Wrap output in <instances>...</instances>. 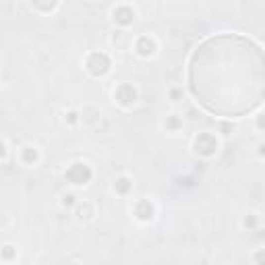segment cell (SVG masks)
Instances as JSON below:
<instances>
[{"mask_svg": "<svg viewBox=\"0 0 265 265\" xmlns=\"http://www.w3.org/2000/svg\"><path fill=\"white\" fill-rule=\"evenodd\" d=\"M110 56L106 52H91L85 60V68L91 77H104L108 71H110Z\"/></svg>", "mask_w": 265, "mask_h": 265, "instance_id": "obj_1", "label": "cell"}, {"mask_svg": "<svg viewBox=\"0 0 265 265\" xmlns=\"http://www.w3.org/2000/svg\"><path fill=\"white\" fill-rule=\"evenodd\" d=\"M193 147H195V152H197L199 156H203V158H212V156H215V152H217V147H220V143H217V139H215V135H213V133L203 131V133H199L197 137H195Z\"/></svg>", "mask_w": 265, "mask_h": 265, "instance_id": "obj_2", "label": "cell"}, {"mask_svg": "<svg viewBox=\"0 0 265 265\" xmlns=\"http://www.w3.org/2000/svg\"><path fill=\"white\" fill-rule=\"evenodd\" d=\"M64 176H66V180L71 182V184H75V187H83V184H87V182L91 180L94 172H91V168H89L87 164L75 162V164L68 166V170H66Z\"/></svg>", "mask_w": 265, "mask_h": 265, "instance_id": "obj_3", "label": "cell"}, {"mask_svg": "<svg viewBox=\"0 0 265 265\" xmlns=\"http://www.w3.org/2000/svg\"><path fill=\"white\" fill-rule=\"evenodd\" d=\"M114 100H116L120 106L129 108L137 102V89L133 83H120L116 89H114Z\"/></svg>", "mask_w": 265, "mask_h": 265, "instance_id": "obj_4", "label": "cell"}, {"mask_svg": "<svg viewBox=\"0 0 265 265\" xmlns=\"http://www.w3.org/2000/svg\"><path fill=\"white\" fill-rule=\"evenodd\" d=\"M133 215L139 222H152L154 215H156V205L149 199H139L133 207Z\"/></svg>", "mask_w": 265, "mask_h": 265, "instance_id": "obj_5", "label": "cell"}, {"mask_svg": "<svg viewBox=\"0 0 265 265\" xmlns=\"http://www.w3.org/2000/svg\"><path fill=\"white\" fill-rule=\"evenodd\" d=\"M135 17H137V13H135V8L131 4H116L112 8V19L122 27L131 25V23L135 21Z\"/></svg>", "mask_w": 265, "mask_h": 265, "instance_id": "obj_6", "label": "cell"}, {"mask_svg": "<svg viewBox=\"0 0 265 265\" xmlns=\"http://www.w3.org/2000/svg\"><path fill=\"white\" fill-rule=\"evenodd\" d=\"M158 50V44L152 36H139L135 40V52L143 56V58H149V56H154Z\"/></svg>", "mask_w": 265, "mask_h": 265, "instance_id": "obj_7", "label": "cell"}, {"mask_svg": "<svg viewBox=\"0 0 265 265\" xmlns=\"http://www.w3.org/2000/svg\"><path fill=\"white\" fill-rule=\"evenodd\" d=\"M77 217L81 222H89L91 217L96 215V207H94V203L91 201H83V203H77Z\"/></svg>", "mask_w": 265, "mask_h": 265, "instance_id": "obj_8", "label": "cell"}, {"mask_svg": "<svg viewBox=\"0 0 265 265\" xmlns=\"http://www.w3.org/2000/svg\"><path fill=\"white\" fill-rule=\"evenodd\" d=\"M21 159H23V164H27V166L38 164V159H40L38 149H36V147H31V145H25V147L21 149Z\"/></svg>", "mask_w": 265, "mask_h": 265, "instance_id": "obj_9", "label": "cell"}, {"mask_svg": "<svg viewBox=\"0 0 265 265\" xmlns=\"http://www.w3.org/2000/svg\"><path fill=\"white\" fill-rule=\"evenodd\" d=\"M114 189H116L120 195H126V193L133 189V182H131V178L120 176V178H116V182H114Z\"/></svg>", "mask_w": 265, "mask_h": 265, "instance_id": "obj_10", "label": "cell"}, {"mask_svg": "<svg viewBox=\"0 0 265 265\" xmlns=\"http://www.w3.org/2000/svg\"><path fill=\"white\" fill-rule=\"evenodd\" d=\"M180 126H182V120L178 118V114H170V116L166 118V129L176 131V129H180Z\"/></svg>", "mask_w": 265, "mask_h": 265, "instance_id": "obj_11", "label": "cell"}, {"mask_svg": "<svg viewBox=\"0 0 265 265\" xmlns=\"http://www.w3.org/2000/svg\"><path fill=\"white\" fill-rule=\"evenodd\" d=\"M33 10H46V13H52V10L58 8V2H52V4H40V2H31L29 4Z\"/></svg>", "mask_w": 265, "mask_h": 265, "instance_id": "obj_12", "label": "cell"}, {"mask_svg": "<svg viewBox=\"0 0 265 265\" xmlns=\"http://www.w3.org/2000/svg\"><path fill=\"white\" fill-rule=\"evenodd\" d=\"M257 224H259V215H255V213L247 215V217H245V222H243V226H245V228H249V230L257 228Z\"/></svg>", "mask_w": 265, "mask_h": 265, "instance_id": "obj_13", "label": "cell"}, {"mask_svg": "<svg viewBox=\"0 0 265 265\" xmlns=\"http://www.w3.org/2000/svg\"><path fill=\"white\" fill-rule=\"evenodd\" d=\"M0 255H2L6 261H10V259H13V257L17 255V251H15V247L6 245V247H2V249H0Z\"/></svg>", "mask_w": 265, "mask_h": 265, "instance_id": "obj_14", "label": "cell"}, {"mask_svg": "<svg viewBox=\"0 0 265 265\" xmlns=\"http://www.w3.org/2000/svg\"><path fill=\"white\" fill-rule=\"evenodd\" d=\"M62 205L64 207H73L75 205V195H71V193L64 195V197H62Z\"/></svg>", "mask_w": 265, "mask_h": 265, "instance_id": "obj_15", "label": "cell"}, {"mask_svg": "<svg viewBox=\"0 0 265 265\" xmlns=\"http://www.w3.org/2000/svg\"><path fill=\"white\" fill-rule=\"evenodd\" d=\"M64 120H66L68 124H75V122L79 120V114H77V112H68V114H66V118H64Z\"/></svg>", "mask_w": 265, "mask_h": 265, "instance_id": "obj_16", "label": "cell"}, {"mask_svg": "<svg viewBox=\"0 0 265 265\" xmlns=\"http://www.w3.org/2000/svg\"><path fill=\"white\" fill-rule=\"evenodd\" d=\"M255 261H257V265H263V249H259V251H257Z\"/></svg>", "mask_w": 265, "mask_h": 265, "instance_id": "obj_17", "label": "cell"}, {"mask_svg": "<svg viewBox=\"0 0 265 265\" xmlns=\"http://www.w3.org/2000/svg\"><path fill=\"white\" fill-rule=\"evenodd\" d=\"M6 156V145L2 143V141H0V159H2Z\"/></svg>", "mask_w": 265, "mask_h": 265, "instance_id": "obj_18", "label": "cell"}]
</instances>
